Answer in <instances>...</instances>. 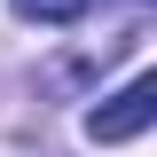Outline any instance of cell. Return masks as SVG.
Listing matches in <instances>:
<instances>
[{"label":"cell","instance_id":"obj_1","mask_svg":"<svg viewBox=\"0 0 157 157\" xmlns=\"http://www.w3.org/2000/svg\"><path fill=\"white\" fill-rule=\"evenodd\" d=\"M149 126H157V71H141L134 86H118V94H102L94 110H86V141H102V149L149 134Z\"/></svg>","mask_w":157,"mask_h":157},{"label":"cell","instance_id":"obj_2","mask_svg":"<svg viewBox=\"0 0 157 157\" xmlns=\"http://www.w3.org/2000/svg\"><path fill=\"white\" fill-rule=\"evenodd\" d=\"M86 8H94V0H16L24 24H78Z\"/></svg>","mask_w":157,"mask_h":157}]
</instances>
